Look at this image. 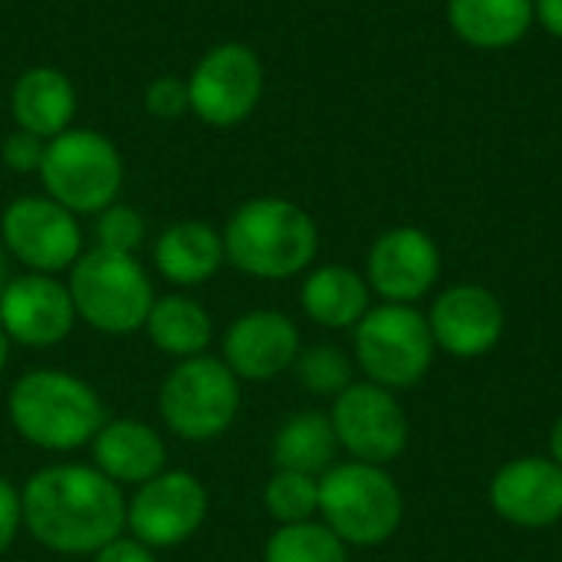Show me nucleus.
Wrapping results in <instances>:
<instances>
[{
  "label": "nucleus",
  "mask_w": 562,
  "mask_h": 562,
  "mask_svg": "<svg viewBox=\"0 0 562 562\" xmlns=\"http://www.w3.org/2000/svg\"><path fill=\"white\" fill-rule=\"evenodd\" d=\"M20 501L26 533L59 557H92L125 533L128 497L95 464H49Z\"/></svg>",
  "instance_id": "nucleus-1"
},
{
  "label": "nucleus",
  "mask_w": 562,
  "mask_h": 562,
  "mask_svg": "<svg viewBox=\"0 0 562 562\" xmlns=\"http://www.w3.org/2000/svg\"><path fill=\"white\" fill-rule=\"evenodd\" d=\"M10 425L40 451H79L109 422L102 395L66 369H33L7 395Z\"/></svg>",
  "instance_id": "nucleus-2"
},
{
  "label": "nucleus",
  "mask_w": 562,
  "mask_h": 562,
  "mask_svg": "<svg viewBox=\"0 0 562 562\" xmlns=\"http://www.w3.org/2000/svg\"><path fill=\"white\" fill-rule=\"evenodd\" d=\"M224 234V257L254 280H290L303 273L319 250L316 221L286 198L244 201Z\"/></svg>",
  "instance_id": "nucleus-3"
},
{
  "label": "nucleus",
  "mask_w": 562,
  "mask_h": 562,
  "mask_svg": "<svg viewBox=\"0 0 562 562\" xmlns=\"http://www.w3.org/2000/svg\"><path fill=\"white\" fill-rule=\"evenodd\" d=\"M66 286L76 316L105 336H128L145 329V319L158 300L151 277L135 260V254H115L105 247L82 250L69 267Z\"/></svg>",
  "instance_id": "nucleus-4"
},
{
  "label": "nucleus",
  "mask_w": 562,
  "mask_h": 562,
  "mask_svg": "<svg viewBox=\"0 0 562 562\" xmlns=\"http://www.w3.org/2000/svg\"><path fill=\"white\" fill-rule=\"evenodd\" d=\"M319 514L346 547H382L402 527L405 501L385 468L346 461L319 477Z\"/></svg>",
  "instance_id": "nucleus-5"
},
{
  "label": "nucleus",
  "mask_w": 562,
  "mask_h": 562,
  "mask_svg": "<svg viewBox=\"0 0 562 562\" xmlns=\"http://www.w3.org/2000/svg\"><path fill=\"white\" fill-rule=\"evenodd\" d=\"M40 181L46 198L72 214H99L115 204L125 178L119 148L95 128H66L46 142Z\"/></svg>",
  "instance_id": "nucleus-6"
},
{
  "label": "nucleus",
  "mask_w": 562,
  "mask_h": 562,
  "mask_svg": "<svg viewBox=\"0 0 562 562\" xmlns=\"http://www.w3.org/2000/svg\"><path fill=\"white\" fill-rule=\"evenodd\" d=\"M158 412L171 435L184 441H214L237 422L240 379L214 356L181 359L158 389Z\"/></svg>",
  "instance_id": "nucleus-7"
},
{
  "label": "nucleus",
  "mask_w": 562,
  "mask_h": 562,
  "mask_svg": "<svg viewBox=\"0 0 562 562\" xmlns=\"http://www.w3.org/2000/svg\"><path fill=\"white\" fill-rule=\"evenodd\" d=\"M356 362L382 389L418 385L435 362L428 319L405 303H382L356 323Z\"/></svg>",
  "instance_id": "nucleus-8"
},
{
  "label": "nucleus",
  "mask_w": 562,
  "mask_h": 562,
  "mask_svg": "<svg viewBox=\"0 0 562 562\" xmlns=\"http://www.w3.org/2000/svg\"><path fill=\"white\" fill-rule=\"evenodd\" d=\"M263 99V63L247 43L211 46L188 76V105L211 128H234Z\"/></svg>",
  "instance_id": "nucleus-9"
},
{
  "label": "nucleus",
  "mask_w": 562,
  "mask_h": 562,
  "mask_svg": "<svg viewBox=\"0 0 562 562\" xmlns=\"http://www.w3.org/2000/svg\"><path fill=\"white\" fill-rule=\"evenodd\" d=\"M0 244L30 273L69 270L82 254V231L72 211L46 194L13 198L0 214Z\"/></svg>",
  "instance_id": "nucleus-10"
},
{
  "label": "nucleus",
  "mask_w": 562,
  "mask_h": 562,
  "mask_svg": "<svg viewBox=\"0 0 562 562\" xmlns=\"http://www.w3.org/2000/svg\"><path fill=\"white\" fill-rule=\"evenodd\" d=\"M207 487L191 471H161L135 487L125 514V530L148 550L188 543L207 520Z\"/></svg>",
  "instance_id": "nucleus-11"
},
{
  "label": "nucleus",
  "mask_w": 562,
  "mask_h": 562,
  "mask_svg": "<svg viewBox=\"0 0 562 562\" xmlns=\"http://www.w3.org/2000/svg\"><path fill=\"white\" fill-rule=\"evenodd\" d=\"M329 422L339 448L362 464L382 468L408 448V418L395 395L375 382H352L339 392Z\"/></svg>",
  "instance_id": "nucleus-12"
},
{
  "label": "nucleus",
  "mask_w": 562,
  "mask_h": 562,
  "mask_svg": "<svg viewBox=\"0 0 562 562\" xmlns=\"http://www.w3.org/2000/svg\"><path fill=\"white\" fill-rule=\"evenodd\" d=\"M76 319L69 286L49 273L10 277L0 293V329L10 342L30 349L56 346L72 333Z\"/></svg>",
  "instance_id": "nucleus-13"
},
{
  "label": "nucleus",
  "mask_w": 562,
  "mask_h": 562,
  "mask_svg": "<svg viewBox=\"0 0 562 562\" xmlns=\"http://www.w3.org/2000/svg\"><path fill=\"white\" fill-rule=\"evenodd\" d=\"M300 356V329L277 310H254L224 333V366L240 382H270Z\"/></svg>",
  "instance_id": "nucleus-14"
},
{
  "label": "nucleus",
  "mask_w": 562,
  "mask_h": 562,
  "mask_svg": "<svg viewBox=\"0 0 562 562\" xmlns=\"http://www.w3.org/2000/svg\"><path fill=\"white\" fill-rule=\"evenodd\" d=\"M438 247L418 227L385 231L369 250V286L389 303L412 306L438 283Z\"/></svg>",
  "instance_id": "nucleus-15"
},
{
  "label": "nucleus",
  "mask_w": 562,
  "mask_h": 562,
  "mask_svg": "<svg viewBox=\"0 0 562 562\" xmlns=\"http://www.w3.org/2000/svg\"><path fill=\"white\" fill-rule=\"evenodd\" d=\"M428 326H431L438 349L458 359H477L501 342L504 306L484 286H474V283L451 286L435 300L428 313Z\"/></svg>",
  "instance_id": "nucleus-16"
},
{
  "label": "nucleus",
  "mask_w": 562,
  "mask_h": 562,
  "mask_svg": "<svg viewBox=\"0 0 562 562\" xmlns=\"http://www.w3.org/2000/svg\"><path fill=\"white\" fill-rule=\"evenodd\" d=\"M494 510L527 530L562 520V468L553 458H520L504 464L491 481Z\"/></svg>",
  "instance_id": "nucleus-17"
},
{
  "label": "nucleus",
  "mask_w": 562,
  "mask_h": 562,
  "mask_svg": "<svg viewBox=\"0 0 562 562\" xmlns=\"http://www.w3.org/2000/svg\"><path fill=\"white\" fill-rule=\"evenodd\" d=\"M92 464L119 487L125 484L138 487L165 471L168 448H165V438L148 422L112 418L92 438Z\"/></svg>",
  "instance_id": "nucleus-18"
},
{
  "label": "nucleus",
  "mask_w": 562,
  "mask_h": 562,
  "mask_svg": "<svg viewBox=\"0 0 562 562\" xmlns=\"http://www.w3.org/2000/svg\"><path fill=\"white\" fill-rule=\"evenodd\" d=\"M79 95L72 79L56 66H30L16 76L10 92V112L16 128L40 138H56L72 128Z\"/></svg>",
  "instance_id": "nucleus-19"
},
{
  "label": "nucleus",
  "mask_w": 562,
  "mask_h": 562,
  "mask_svg": "<svg viewBox=\"0 0 562 562\" xmlns=\"http://www.w3.org/2000/svg\"><path fill=\"white\" fill-rule=\"evenodd\" d=\"M155 267L175 286H201L224 263V234L207 221H175L155 240Z\"/></svg>",
  "instance_id": "nucleus-20"
},
{
  "label": "nucleus",
  "mask_w": 562,
  "mask_h": 562,
  "mask_svg": "<svg viewBox=\"0 0 562 562\" xmlns=\"http://www.w3.org/2000/svg\"><path fill=\"white\" fill-rule=\"evenodd\" d=\"M451 30L477 49H507L533 26V0H448Z\"/></svg>",
  "instance_id": "nucleus-21"
},
{
  "label": "nucleus",
  "mask_w": 562,
  "mask_h": 562,
  "mask_svg": "<svg viewBox=\"0 0 562 562\" xmlns=\"http://www.w3.org/2000/svg\"><path fill=\"white\" fill-rule=\"evenodd\" d=\"M303 313L326 329H349L369 313V283L339 263L316 267L300 290Z\"/></svg>",
  "instance_id": "nucleus-22"
},
{
  "label": "nucleus",
  "mask_w": 562,
  "mask_h": 562,
  "mask_svg": "<svg viewBox=\"0 0 562 562\" xmlns=\"http://www.w3.org/2000/svg\"><path fill=\"white\" fill-rule=\"evenodd\" d=\"M145 333L165 356L181 362V359H194L207 352L214 339V319L198 300L171 293V296L155 300L145 319Z\"/></svg>",
  "instance_id": "nucleus-23"
},
{
  "label": "nucleus",
  "mask_w": 562,
  "mask_h": 562,
  "mask_svg": "<svg viewBox=\"0 0 562 562\" xmlns=\"http://www.w3.org/2000/svg\"><path fill=\"white\" fill-rule=\"evenodd\" d=\"M339 441L329 415L300 412L286 418L273 438V464L277 471H296L310 477H323L336 461Z\"/></svg>",
  "instance_id": "nucleus-24"
},
{
  "label": "nucleus",
  "mask_w": 562,
  "mask_h": 562,
  "mask_svg": "<svg viewBox=\"0 0 562 562\" xmlns=\"http://www.w3.org/2000/svg\"><path fill=\"white\" fill-rule=\"evenodd\" d=\"M263 562H349V547L326 524H286L267 540Z\"/></svg>",
  "instance_id": "nucleus-25"
},
{
  "label": "nucleus",
  "mask_w": 562,
  "mask_h": 562,
  "mask_svg": "<svg viewBox=\"0 0 562 562\" xmlns=\"http://www.w3.org/2000/svg\"><path fill=\"white\" fill-rule=\"evenodd\" d=\"M263 504L280 527L306 524L319 514V477L296 474V471H277L263 491Z\"/></svg>",
  "instance_id": "nucleus-26"
},
{
  "label": "nucleus",
  "mask_w": 562,
  "mask_h": 562,
  "mask_svg": "<svg viewBox=\"0 0 562 562\" xmlns=\"http://www.w3.org/2000/svg\"><path fill=\"white\" fill-rule=\"evenodd\" d=\"M293 369H296L300 385L313 395H339L352 385V362L336 346L300 349Z\"/></svg>",
  "instance_id": "nucleus-27"
},
{
  "label": "nucleus",
  "mask_w": 562,
  "mask_h": 562,
  "mask_svg": "<svg viewBox=\"0 0 562 562\" xmlns=\"http://www.w3.org/2000/svg\"><path fill=\"white\" fill-rule=\"evenodd\" d=\"M145 217L132 204H109L95 214V247L115 250V254H135L145 244Z\"/></svg>",
  "instance_id": "nucleus-28"
},
{
  "label": "nucleus",
  "mask_w": 562,
  "mask_h": 562,
  "mask_svg": "<svg viewBox=\"0 0 562 562\" xmlns=\"http://www.w3.org/2000/svg\"><path fill=\"white\" fill-rule=\"evenodd\" d=\"M145 112L155 119H178L191 112L188 105V79L181 76H158L145 89Z\"/></svg>",
  "instance_id": "nucleus-29"
},
{
  "label": "nucleus",
  "mask_w": 562,
  "mask_h": 562,
  "mask_svg": "<svg viewBox=\"0 0 562 562\" xmlns=\"http://www.w3.org/2000/svg\"><path fill=\"white\" fill-rule=\"evenodd\" d=\"M43 151H46V138H40V135H33V132H23V128H13V132L3 138L0 158H3V165H7L10 171L30 175V171H40Z\"/></svg>",
  "instance_id": "nucleus-30"
},
{
  "label": "nucleus",
  "mask_w": 562,
  "mask_h": 562,
  "mask_svg": "<svg viewBox=\"0 0 562 562\" xmlns=\"http://www.w3.org/2000/svg\"><path fill=\"white\" fill-rule=\"evenodd\" d=\"M20 527H23V501H20V491L0 474V557L13 547Z\"/></svg>",
  "instance_id": "nucleus-31"
},
{
  "label": "nucleus",
  "mask_w": 562,
  "mask_h": 562,
  "mask_svg": "<svg viewBox=\"0 0 562 562\" xmlns=\"http://www.w3.org/2000/svg\"><path fill=\"white\" fill-rule=\"evenodd\" d=\"M92 562H155V550L122 533L112 543H105L99 553H92Z\"/></svg>",
  "instance_id": "nucleus-32"
},
{
  "label": "nucleus",
  "mask_w": 562,
  "mask_h": 562,
  "mask_svg": "<svg viewBox=\"0 0 562 562\" xmlns=\"http://www.w3.org/2000/svg\"><path fill=\"white\" fill-rule=\"evenodd\" d=\"M533 16L547 33L562 40V0H533Z\"/></svg>",
  "instance_id": "nucleus-33"
},
{
  "label": "nucleus",
  "mask_w": 562,
  "mask_h": 562,
  "mask_svg": "<svg viewBox=\"0 0 562 562\" xmlns=\"http://www.w3.org/2000/svg\"><path fill=\"white\" fill-rule=\"evenodd\" d=\"M550 458L562 468V415L560 422L553 425V431H550Z\"/></svg>",
  "instance_id": "nucleus-34"
},
{
  "label": "nucleus",
  "mask_w": 562,
  "mask_h": 562,
  "mask_svg": "<svg viewBox=\"0 0 562 562\" xmlns=\"http://www.w3.org/2000/svg\"><path fill=\"white\" fill-rule=\"evenodd\" d=\"M7 283H10V263H7V250H3V244H0V293H3Z\"/></svg>",
  "instance_id": "nucleus-35"
},
{
  "label": "nucleus",
  "mask_w": 562,
  "mask_h": 562,
  "mask_svg": "<svg viewBox=\"0 0 562 562\" xmlns=\"http://www.w3.org/2000/svg\"><path fill=\"white\" fill-rule=\"evenodd\" d=\"M7 359H10V339H7V333L0 329V375H3V369H7Z\"/></svg>",
  "instance_id": "nucleus-36"
},
{
  "label": "nucleus",
  "mask_w": 562,
  "mask_h": 562,
  "mask_svg": "<svg viewBox=\"0 0 562 562\" xmlns=\"http://www.w3.org/2000/svg\"><path fill=\"white\" fill-rule=\"evenodd\" d=\"M0 105H3V102H0Z\"/></svg>",
  "instance_id": "nucleus-37"
}]
</instances>
